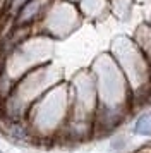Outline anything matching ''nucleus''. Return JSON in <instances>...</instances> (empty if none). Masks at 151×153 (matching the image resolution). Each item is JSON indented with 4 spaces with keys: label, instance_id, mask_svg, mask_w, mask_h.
Listing matches in <instances>:
<instances>
[{
    "label": "nucleus",
    "instance_id": "nucleus-1",
    "mask_svg": "<svg viewBox=\"0 0 151 153\" xmlns=\"http://www.w3.org/2000/svg\"><path fill=\"white\" fill-rule=\"evenodd\" d=\"M137 134H151V114H144L136 122Z\"/></svg>",
    "mask_w": 151,
    "mask_h": 153
}]
</instances>
